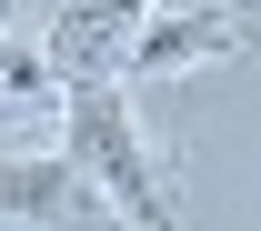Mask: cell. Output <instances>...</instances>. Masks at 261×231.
Wrapping results in <instances>:
<instances>
[{"mask_svg":"<svg viewBox=\"0 0 261 231\" xmlns=\"http://www.w3.org/2000/svg\"><path fill=\"white\" fill-rule=\"evenodd\" d=\"M231 40H251V10H241V0L151 10V20H141V40H130V61H121V81H171V70L211 61V50H231Z\"/></svg>","mask_w":261,"mask_h":231,"instance_id":"cell-4","label":"cell"},{"mask_svg":"<svg viewBox=\"0 0 261 231\" xmlns=\"http://www.w3.org/2000/svg\"><path fill=\"white\" fill-rule=\"evenodd\" d=\"M61 131H70V151L91 161V181L121 201L130 231H171V191H161V171H151V151H141V131H130L121 70H100V81H61Z\"/></svg>","mask_w":261,"mask_h":231,"instance_id":"cell-1","label":"cell"},{"mask_svg":"<svg viewBox=\"0 0 261 231\" xmlns=\"http://www.w3.org/2000/svg\"><path fill=\"white\" fill-rule=\"evenodd\" d=\"M0 221H20V231H130L81 151H0Z\"/></svg>","mask_w":261,"mask_h":231,"instance_id":"cell-2","label":"cell"},{"mask_svg":"<svg viewBox=\"0 0 261 231\" xmlns=\"http://www.w3.org/2000/svg\"><path fill=\"white\" fill-rule=\"evenodd\" d=\"M0 31H10V0H0Z\"/></svg>","mask_w":261,"mask_h":231,"instance_id":"cell-5","label":"cell"},{"mask_svg":"<svg viewBox=\"0 0 261 231\" xmlns=\"http://www.w3.org/2000/svg\"><path fill=\"white\" fill-rule=\"evenodd\" d=\"M141 20H151V0H61L50 31H40L50 81H100V70H121L130 40H141Z\"/></svg>","mask_w":261,"mask_h":231,"instance_id":"cell-3","label":"cell"}]
</instances>
